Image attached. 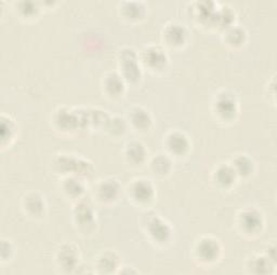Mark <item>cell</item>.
<instances>
[{
	"label": "cell",
	"mask_w": 277,
	"mask_h": 275,
	"mask_svg": "<svg viewBox=\"0 0 277 275\" xmlns=\"http://www.w3.org/2000/svg\"><path fill=\"white\" fill-rule=\"evenodd\" d=\"M220 245L217 241L211 239L201 240L197 247V256L205 262H212L217 260L220 255Z\"/></svg>",
	"instance_id": "1"
},
{
	"label": "cell",
	"mask_w": 277,
	"mask_h": 275,
	"mask_svg": "<svg viewBox=\"0 0 277 275\" xmlns=\"http://www.w3.org/2000/svg\"><path fill=\"white\" fill-rule=\"evenodd\" d=\"M121 64L126 78H128L129 80H135L140 77L137 55H135L132 50L123 51L121 54Z\"/></svg>",
	"instance_id": "2"
},
{
	"label": "cell",
	"mask_w": 277,
	"mask_h": 275,
	"mask_svg": "<svg viewBox=\"0 0 277 275\" xmlns=\"http://www.w3.org/2000/svg\"><path fill=\"white\" fill-rule=\"evenodd\" d=\"M262 217L257 210L248 209L242 213L240 217V225L241 228L247 233H254L259 231V229L262 226Z\"/></svg>",
	"instance_id": "3"
},
{
	"label": "cell",
	"mask_w": 277,
	"mask_h": 275,
	"mask_svg": "<svg viewBox=\"0 0 277 275\" xmlns=\"http://www.w3.org/2000/svg\"><path fill=\"white\" fill-rule=\"evenodd\" d=\"M149 231L153 239L160 243L166 242L169 237H170V229H169L167 223L163 222L161 219L157 218V217L150 221Z\"/></svg>",
	"instance_id": "4"
},
{
	"label": "cell",
	"mask_w": 277,
	"mask_h": 275,
	"mask_svg": "<svg viewBox=\"0 0 277 275\" xmlns=\"http://www.w3.org/2000/svg\"><path fill=\"white\" fill-rule=\"evenodd\" d=\"M58 259L62 269H64L66 271H71L76 268L78 256L75 248L71 247L70 245H66L61 248Z\"/></svg>",
	"instance_id": "5"
},
{
	"label": "cell",
	"mask_w": 277,
	"mask_h": 275,
	"mask_svg": "<svg viewBox=\"0 0 277 275\" xmlns=\"http://www.w3.org/2000/svg\"><path fill=\"white\" fill-rule=\"evenodd\" d=\"M154 196V189L152 185L146 180H139L133 186V197L139 202H148Z\"/></svg>",
	"instance_id": "6"
},
{
	"label": "cell",
	"mask_w": 277,
	"mask_h": 275,
	"mask_svg": "<svg viewBox=\"0 0 277 275\" xmlns=\"http://www.w3.org/2000/svg\"><path fill=\"white\" fill-rule=\"evenodd\" d=\"M217 111L225 119L232 118L236 113V102L230 95H222L217 102Z\"/></svg>",
	"instance_id": "7"
},
{
	"label": "cell",
	"mask_w": 277,
	"mask_h": 275,
	"mask_svg": "<svg viewBox=\"0 0 277 275\" xmlns=\"http://www.w3.org/2000/svg\"><path fill=\"white\" fill-rule=\"evenodd\" d=\"M168 147L170 150L177 154L184 153L189 148V140L186 136L182 133H172L168 138Z\"/></svg>",
	"instance_id": "8"
},
{
	"label": "cell",
	"mask_w": 277,
	"mask_h": 275,
	"mask_svg": "<svg viewBox=\"0 0 277 275\" xmlns=\"http://www.w3.org/2000/svg\"><path fill=\"white\" fill-rule=\"evenodd\" d=\"M144 60L153 68H161L166 64L167 57L160 49L150 48L144 54Z\"/></svg>",
	"instance_id": "9"
},
{
	"label": "cell",
	"mask_w": 277,
	"mask_h": 275,
	"mask_svg": "<svg viewBox=\"0 0 277 275\" xmlns=\"http://www.w3.org/2000/svg\"><path fill=\"white\" fill-rule=\"evenodd\" d=\"M236 175L237 174L234 171L233 166L223 165V166H220V168L218 169L217 173H216V178L220 185L227 187V186H230L231 183H233Z\"/></svg>",
	"instance_id": "10"
},
{
	"label": "cell",
	"mask_w": 277,
	"mask_h": 275,
	"mask_svg": "<svg viewBox=\"0 0 277 275\" xmlns=\"http://www.w3.org/2000/svg\"><path fill=\"white\" fill-rule=\"evenodd\" d=\"M75 216L77 218V222L80 223V225H89L93 219V211L91 206L84 202L79 203L76 207Z\"/></svg>",
	"instance_id": "11"
},
{
	"label": "cell",
	"mask_w": 277,
	"mask_h": 275,
	"mask_svg": "<svg viewBox=\"0 0 277 275\" xmlns=\"http://www.w3.org/2000/svg\"><path fill=\"white\" fill-rule=\"evenodd\" d=\"M127 157L134 163L142 162L145 158V149L140 142H132L128 146Z\"/></svg>",
	"instance_id": "12"
},
{
	"label": "cell",
	"mask_w": 277,
	"mask_h": 275,
	"mask_svg": "<svg viewBox=\"0 0 277 275\" xmlns=\"http://www.w3.org/2000/svg\"><path fill=\"white\" fill-rule=\"evenodd\" d=\"M43 202L41 198L37 194L33 193L26 198V208L33 215H39L43 210Z\"/></svg>",
	"instance_id": "13"
},
{
	"label": "cell",
	"mask_w": 277,
	"mask_h": 275,
	"mask_svg": "<svg viewBox=\"0 0 277 275\" xmlns=\"http://www.w3.org/2000/svg\"><path fill=\"white\" fill-rule=\"evenodd\" d=\"M119 187H118L117 182L114 180H107L102 183L100 187V194L102 199L105 200H112L116 198Z\"/></svg>",
	"instance_id": "14"
},
{
	"label": "cell",
	"mask_w": 277,
	"mask_h": 275,
	"mask_svg": "<svg viewBox=\"0 0 277 275\" xmlns=\"http://www.w3.org/2000/svg\"><path fill=\"white\" fill-rule=\"evenodd\" d=\"M166 36H167L168 41L171 44H180L184 41L185 32L181 26L172 25L167 30Z\"/></svg>",
	"instance_id": "15"
},
{
	"label": "cell",
	"mask_w": 277,
	"mask_h": 275,
	"mask_svg": "<svg viewBox=\"0 0 277 275\" xmlns=\"http://www.w3.org/2000/svg\"><path fill=\"white\" fill-rule=\"evenodd\" d=\"M118 259L113 253H107L99 261V269L102 272H112L117 268Z\"/></svg>",
	"instance_id": "16"
},
{
	"label": "cell",
	"mask_w": 277,
	"mask_h": 275,
	"mask_svg": "<svg viewBox=\"0 0 277 275\" xmlns=\"http://www.w3.org/2000/svg\"><path fill=\"white\" fill-rule=\"evenodd\" d=\"M123 83L120 77L116 73L111 74L106 79V89L113 95H118L122 91Z\"/></svg>",
	"instance_id": "17"
},
{
	"label": "cell",
	"mask_w": 277,
	"mask_h": 275,
	"mask_svg": "<svg viewBox=\"0 0 277 275\" xmlns=\"http://www.w3.org/2000/svg\"><path fill=\"white\" fill-rule=\"evenodd\" d=\"M233 169L236 172V174L239 175H248L250 174L252 170V162L245 156H241L236 159V161L233 165Z\"/></svg>",
	"instance_id": "18"
},
{
	"label": "cell",
	"mask_w": 277,
	"mask_h": 275,
	"mask_svg": "<svg viewBox=\"0 0 277 275\" xmlns=\"http://www.w3.org/2000/svg\"><path fill=\"white\" fill-rule=\"evenodd\" d=\"M132 121L138 128L144 129V128H148L150 125L151 117L145 110L141 109V108H137L132 113Z\"/></svg>",
	"instance_id": "19"
},
{
	"label": "cell",
	"mask_w": 277,
	"mask_h": 275,
	"mask_svg": "<svg viewBox=\"0 0 277 275\" xmlns=\"http://www.w3.org/2000/svg\"><path fill=\"white\" fill-rule=\"evenodd\" d=\"M64 189L67 193L71 194V196H76V197L80 196V193L83 191V187L81 185V182L75 178L67 179L64 185Z\"/></svg>",
	"instance_id": "20"
},
{
	"label": "cell",
	"mask_w": 277,
	"mask_h": 275,
	"mask_svg": "<svg viewBox=\"0 0 277 275\" xmlns=\"http://www.w3.org/2000/svg\"><path fill=\"white\" fill-rule=\"evenodd\" d=\"M152 164L154 172L158 174H165L169 171V169H170V161H169L168 158L162 156L155 158Z\"/></svg>",
	"instance_id": "21"
},
{
	"label": "cell",
	"mask_w": 277,
	"mask_h": 275,
	"mask_svg": "<svg viewBox=\"0 0 277 275\" xmlns=\"http://www.w3.org/2000/svg\"><path fill=\"white\" fill-rule=\"evenodd\" d=\"M269 265H270V262L267 259V257H259L258 259L253 261L252 267H253V269H256L257 273H267V272H269V269H270V268H268Z\"/></svg>",
	"instance_id": "22"
},
{
	"label": "cell",
	"mask_w": 277,
	"mask_h": 275,
	"mask_svg": "<svg viewBox=\"0 0 277 275\" xmlns=\"http://www.w3.org/2000/svg\"><path fill=\"white\" fill-rule=\"evenodd\" d=\"M244 36L245 33L242 30H239V28H234L229 33V41L230 43L233 44H240L242 41H244Z\"/></svg>",
	"instance_id": "23"
}]
</instances>
